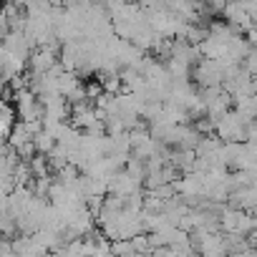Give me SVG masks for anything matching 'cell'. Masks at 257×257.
<instances>
[{"label":"cell","instance_id":"obj_5","mask_svg":"<svg viewBox=\"0 0 257 257\" xmlns=\"http://www.w3.org/2000/svg\"><path fill=\"white\" fill-rule=\"evenodd\" d=\"M234 111H239L247 121H257V93H247L234 98Z\"/></svg>","mask_w":257,"mask_h":257},{"label":"cell","instance_id":"obj_8","mask_svg":"<svg viewBox=\"0 0 257 257\" xmlns=\"http://www.w3.org/2000/svg\"><path fill=\"white\" fill-rule=\"evenodd\" d=\"M244 11H247V16L257 23V0H244Z\"/></svg>","mask_w":257,"mask_h":257},{"label":"cell","instance_id":"obj_6","mask_svg":"<svg viewBox=\"0 0 257 257\" xmlns=\"http://www.w3.org/2000/svg\"><path fill=\"white\" fill-rule=\"evenodd\" d=\"M28 142H33V134L28 132V126H26L23 121H18L16 128H13V134H11V139H8L6 144H11L13 149H21V147L28 144Z\"/></svg>","mask_w":257,"mask_h":257},{"label":"cell","instance_id":"obj_1","mask_svg":"<svg viewBox=\"0 0 257 257\" xmlns=\"http://www.w3.org/2000/svg\"><path fill=\"white\" fill-rule=\"evenodd\" d=\"M249 123H254V121H247L239 111L232 108V111L217 123V137H219L224 144H242V142H247Z\"/></svg>","mask_w":257,"mask_h":257},{"label":"cell","instance_id":"obj_7","mask_svg":"<svg viewBox=\"0 0 257 257\" xmlns=\"http://www.w3.org/2000/svg\"><path fill=\"white\" fill-rule=\"evenodd\" d=\"M33 142H36V149H38V154H51L56 147H58V139L51 134V132H38L36 137H33Z\"/></svg>","mask_w":257,"mask_h":257},{"label":"cell","instance_id":"obj_3","mask_svg":"<svg viewBox=\"0 0 257 257\" xmlns=\"http://www.w3.org/2000/svg\"><path fill=\"white\" fill-rule=\"evenodd\" d=\"M137 192H142V182H137L126 169L116 172V174L111 177V182H108V194L132 197V194H137Z\"/></svg>","mask_w":257,"mask_h":257},{"label":"cell","instance_id":"obj_2","mask_svg":"<svg viewBox=\"0 0 257 257\" xmlns=\"http://www.w3.org/2000/svg\"><path fill=\"white\" fill-rule=\"evenodd\" d=\"M224 68H227V63H222V61L202 58V61H197L194 81L202 88H207V86H224Z\"/></svg>","mask_w":257,"mask_h":257},{"label":"cell","instance_id":"obj_4","mask_svg":"<svg viewBox=\"0 0 257 257\" xmlns=\"http://www.w3.org/2000/svg\"><path fill=\"white\" fill-rule=\"evenodd\" d=\"M18 121H21L18 108H13L11 101H6V103H3V116H0V132H3V142L11 139V134H13V128H16Z\"/></svg>","mask_w":257,"mask_h":257}]
</instances>
